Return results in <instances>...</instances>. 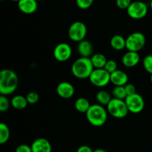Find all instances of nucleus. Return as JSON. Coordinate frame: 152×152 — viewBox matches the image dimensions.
I'll list each match as a JSON object with an SVG mask.
<instances>
[{
	"label": "nucleus",
	"mask_w": 152,
	"mask_h": 152,
	"mask_svg": "<svg viewBox=\"0 0 152 152\" xmlns=\"http://www.w3.org/2000/svg\"><path fill=\"white\" fill-rule=\"evenodd\" d=\"M94 0H76V3L79 8L86 10L89 8L93 4Z\"/></svg>",
	"instance_id": "26"
},
{
	"label": "nucleus",
	"mask_w": 152,
	"mask_h": 152,
	"mask_svg": "<svg viewBox=\"0 0 152 152\" xmlns=\"http://www.w3.org/2000/svg\"><path fill=\"white\" fill-rule=\"evenodd\" d=\"M88 79L94 86L105 87L111 82V74L104 68L94 69Z\"/></svg>",
	"instance_id": "7"
},
{
	"label": "nucleus",
	"mask_w": 152,
	"mask_h": 152,
	"mask_svg": "<svg viewBox=\"0 0 152 152\" xmlns=\"http://www.w3.org/2000/svg\"><path fill=\"white\" fill-rule=\"evenodd\" d=\"M10 138V130L5 123H0V144H4Z\"/></svg>",
	"instance_id": "22"
},
{
	"label": "nucleus",
	"mask_w": 152,
	"mask_h": 152,
	"mask_svg": "<svg viewBox=\"0 0 152 152\" xmlns=\"http://www.w3.org/2000/svg\"><path fill=\"white\" fill-rule=\"evenodd\" d=\"M132 3V0H116L117 6L122 10H127Z\"/></svg>",
	"instance_id": "29"
},
{
	"label": "nucleus",
	"mask_w": 152,
	"mask_h": 152,
	"mask_svg": "<svg viewBox=\"0 0 152 152\" xmlns=\"http://www.w3.org/2000/svg\"><path fill=\"white\" fill-rule=\"evenodd\" d=\"M15 152H32V149H31V146H29L26 144H22L17 146Z\"/></svg>",
	"instance_id": "31"
},
{
	"label": "nucleus",
	"mask_w": 152,
	"mask_h": 152,
	"mask_svg": "<svg viewBox=\"0 0 152 152\" xmlns=\"http://www.w3.org/2000/svg\"><path fill=\"white\" fill-rule=\"evenodd\" d=\"M9 106H10V103H9L8 99L4 95H1L0 96V111L4 112L8 109Z\"/></svg>",
	"instance_id": "28"
},
{
	"label": "nucleus",
	"mask_w": 152,
	"mask_h": 152,
	"mask_svg": "<svg viewBox=\"0 0 152 152\" xmlns=\"http://www.w3.org/2000/svg\"><path fill=\"white\" fill-rule=\"evenodd\" d=\"M96 99L99 105H108L110 101L111 100V95L108 92L105 91H99L96 93Z\"/></svg>",
	"instance_id": "21"
},
{
	"label": "nucleus",
	"mask_w": 152,
	"mask_h": 152,
	"mask_svg": "<svg viewBox=\"0 0 152 152\" xmlns=\"http://www.w3.org/2000/svg\"><path fill=\"white\" fill-rule=\"evenodd\" d=\"M31 146L32 152H51L52 151L50 142L45 138L36 139Z\"/></svg>",
	"instance_id": "13"
},
{
	"label": "nucleus",
	"mask_w": 152,
	"mask_h": 152,
	"mask_svg": "<svg viewBox=\"0 0 152 152\" xmlns=\"http://www.w3.org/2000/svg\"><path fill=\"white\" fill-rule=\"evenodd\" d=\"M104 69L106 70L110 74H112L114 71L118 70L117 69V63L114 60H112V59L108 60L107 61L106 64H105Z\"/></svg>",
	"instance_id": "25"
},
{
	"label": "nucleus",
	"mask_w": 152,
	"mask_h": 152,
	"mask_svg": "<svg viewBox=\"0 0 152 152\" xmlns=\"http://www.w3.org/2000/svg\"><path fill=\"white\" fill-rule=\"evenodd\" d=\"M90 59L95 69L104 68L107 61H108L106 56L102 53H95V54L92 55Z\"/></svg>",
	"instance_id": "17"
},
{
	"label": "nucleus",
	"mask_w": 152,
	"mask_h": 152,
	"mask_svg": "<svg viewBox=\"0 0 152 152\" xmlns=\"http://www.w3.org/2000/svg\"><path fill=\"white\" fill-rule=\"evenodd\" d=\"M28 102L26 97L22 95H16L12 98L11 105L15 109L22 110L25 108L28 105Z\"/></svg>",
	"instance_id": "19"
},
{
	"label": "nucleus",
	"mask_w": 152,
	"mask_h": 152,
	"mask_svg": "<svg viewBox=\"0 0 152 152\" xmlns=\"http://www.w3.org/2000/svg\"><path fill=\"white\" fill-rule=\"evenodd\" d=\"M108 112L115 118H123L129 114V111L125 100L113 98L107 105Z\"/></svg>",
	"instance_id": "4"
},
{
	"label": "nucleus",
	"mask_w": 152,
	"mask_h": 152,
	"mask_svg": "<svg viewBox=\"0 0 152 152\" xmlns=\"http://www.w3.org/2000/svg\"><path fill=\"white\" fill-rule=\"evenodd\" d=\"M142 65L145 71L152 74V55H148L144 58Z\"/></svg>",
	"instance_id": "24"
},
{
	"label": "nucleus",
	"mask_w": 152,
	"mask_h": 152,
	"mask_svg": "<svg viewBox=\"0 0 152 152\" xmlns=\"http://www.w3.org/2000/svg\"><path fill=\"white\" fill-rule=\"evenodd\" d=\"M68 34V37L72 41L80 42L86 38L87 34V27L83 22L77 21L70 25Z\"/></svg>",
	"instance_id": "6"
},
{
	"label": "nucleus",
	"mask_w": 152,
	"mask_h": 152,
	"mask_svg": "<svg viewBox=\"0 0 152 152\" xmlns=\"http://www.w3.org/2000/svg\"><path fill=\"white\" fill-rule=\"evenodd\" d=\"M112 94L114 96V98L123 99V100H125L126 98L127 97L124 86H115L112 91Z\"/></svg>",
	"instance_id": "23"
},
{
	"label": "nucleus",
	"mask_w": 152,
	"mask_h": 152,
	"mask_svg": "<svg viewBox=\"0 0 152 152\" xmlns=\"http://www.w3.org/2000/svg\"><path fill=\"white\" fill-rule=\"evenodd\" d=\"M150 7H151V9L152 10V0H151V1H150Z\"/></svg>",
	"instance_id": "34"
},
{
	"label": "nucleus",
	"mask_w": 152,
	"mask_h": 152,
	"mask_svg": "<svg viewBox=\"0 0 152 152\" xmlns=\"http://www.w3.org/2000/svg\"><path fill=\"white\" fill-rule=\"evenodd\" d=\"M18 7L23 13L32 14L37 11L38 2L37 0H19L18 1Z\"/></svg>",
	"instance_id": "12"
},
{
	"label": "nucleus",
	"mask_w": 152,
	"mask_h": 152,
	"mask_svg": "<svg viewBox=\"0 0 152 152\" xmlns=\"http://www.w3.org/2000/svg\"><path fill=\"white\" fill-rule=\"evenodd\" d=\"M1 1H3V0H1Z\"/></svg>",
	"instance_id": "38"
},
{
	"label": "nucleus",
	"mask_w": 152,
	"mask_h": 152,
	"mask_svg": "<svg viewBox=\"0 0 152 152\" xmlns=\"http://www.w3.org/2000/svg\"><path fill=\"white\" fill-rule=\"evenodd\" d=\"M124 87L126 92V94H127V96L135 94L137 93L136 87H135L133 84H129V83H128V84H126Z\"/></svg>",
	"instance_id": "30"
},
{
	"label": "nucleus",
	"mask_w": 152,
	"mask_h": 152,
	"mask_svg": "<svg viewBox=\"0 0 152 152\" xmlns=\"http://www.w3.org/2000/svg\"><path fill=\"white\" fill-rule=\"evenodd\" d=\"M77 50L81 57L89 58L93 53V46L88 40H83L78 42Z\"/></svg>",
	"instance_id": "16"
},
{
	"label": "nucleus",
	"mask_w": 152,
	"mask_h": 152,
	"mask_svg": "<svg viewBox=\"0 0 152 152\" xmlns=\"http://www.w3.org/2000/svg\"><path fill=\"white\" fill-rule=\"evenodd\" d=\"M94 70L90 58L80 57L75 60L71 66V72L77 79L84 80L89 78Z\"/></svg>",
	"instance_id": "2"
},
{
	"label": "nucleus",
	"mask_w": 152,
	"mask_h": 152,
	"mask_svg": "<svg viewBox=\"0 0 152 152\" xmlns=\"http://www.w3.org/2000/svg\"><path fill=\"white\" fill-rule=\"evenodd\" d=\"M72 55V49L68 43L58 44L53 50V56L57 61L61 62L68 61Z\"/></svg>",
	"instance_id": "10"
},
{
	"label": "nucleus",
	"mask_w": 152,
	"mask_h": 152,
	"mask_svg": "<svg viewBox=\"0 0 152 152\" xmlns=\"http://www.w3.org/2000/svg\"><path fill=\"white\" fill-rule=\"evenodd\" d=\"M26 99L28 100V104H31V105H34V104L37 103L39 100V96L37 92H30L26 96Z\"/></svg>",
	"instance_id": "27"
},
{
	"label": "nucleus",
	"mask_w": 152,
	"mask_h": 152,
	"mask_svg": "<svg viewBox=\"0 0 152 152\" xmlns=\"http://www.w3.org/2000/svg\"><path fill=\"white\" fill-rule=\"evenodd\" d=\"M93 152H108V151H105V150L104 149H102V148H97V149L94 150Z\"/></svg>",
	"instance_id": "33"
},
{
	"label": "nucleus",
	"mask_w": 152,
	"mask_h": 152,
	"mask_svg": "<svg viewBox=\"0 0 152 152\" xmlns=\"http://www.w3.org/2000/svg\"><path fill=\"white\" fill-rule=\"evenodd\" d=\"M125 102L129 112L133 114H139L144 109L145 107V101L143 97L137 93L131 96H128L125 99Z\"/></svg>",
	"instance_id": "9"
},
{
	"label": "nucleus",
	"mask_w": 152,
	"mask_h": 152,
	"mask_svg": "<svg viewBox=\"0 0 152 152\" xmlns=\"http://www.w3.org/2000/svg\"><path fill=\"white\" fill-rule=\"evenodd\" d=\"M140 55L137 52L128 51L122 58V63L127 68H133L140 62Z\"/></svg>",
	"instance_id": "14"
},
{
	"label": "nucleus",
	"mask_w": 152,
	"mask_h": 152,
	"mask_svg": "<svg viewBox=\"0 0 152 152\" xmlns=\"http://www.w3.org/2000/svg\"><path fill=\"white\" fill-rule=\"evenodd\" d=\"M146 39L142 33H132L126 39V48L129 51L138 52L143 48Z\"/></svg>",
	"instance_id": "5"
},
{
	"label": "nucleus",
	"mask_w": 152,
	"mask_h": 152,
	"mask_svg": "<svg viewBox=\"0 0 152 152\" xmlns=\"http://www.w3.org/2000/svg\"><path fill=\"white\" fill-rule=\"evenodd\" d=\"M129 77L127 74L121 70H117L111 74V83L115 86H125L128 84Z\"/></svg>",
	"instance_id": "15"
},
{
	"label": "nucleus",
	"mask_w": 152,
	"mask_h": 152,
	"mask_svg": "<svg viewBox=\"0 0 152 152\" xmlns=\"http://www.w3.org/2000/svg\"><path fill=\"white\" fill-rule=\"evenodd\" d=\"M11 1H17V2H18V1H19V0H11Z\"/></svg>",
	"instance_id": "36"
},
{
	"label": "nucleus",
	"mask_w": 152,
	"mask_h": 152,
	"mask_svg": "<svg viewBox=\"0 0 152 152\" xmlns=\"http://www.w3.org/2000/svg\"><path fill=\"white\" fill-rule=\"evenodd\" d=\"M150 80H151V83H152V74H151V77H150Z\"/></svg>",
	"instance_id": "35"
},
{
	"label": "nucleus",
	"mask_w": 152,
	"mask_h": 152,
	"mask_svg": "<svg viewBox=\"0 0 152 152\" xmlns=\"http://www.w3.org/2000/svg\"><path fill=\"white\" fill-rule=\"evenodd\" d=\"M37 1H42V0H37Z\"/></svg>",
	"instance_id": "37"
},
{
	"label": "nucleus",
	"mask_w": 152,
	"mask_h": 152,
	"mask_svg": "<svg viewBox=\"0 0 152 152\" xmlns=\"http://www.w3.org/2000/svg\"><path fill=\"white\" fill-rule=\"evenodd\" d=\"M148 5L142 1H132L127 10L129 17L134 19H141L145 17L148 13Z\"/></svg>",
	"instance_id": "8"
},
{
	"label": "nucleus",
	"mask_w": 152,
	"mask_h": 152,
	"mask_svg": "<svg viewBox=\"0 0 152 152\" xmlns=\"http://www.w3.org/2000/svg\"><path fill=\"white\" fill-rule=\"evenodd\" d=\"M111 48L116 50H122L126 48V39L121 35H114L110 40Z\"/></svg>",
	"instance_id": "18"
},
{
	"label": "nucleus",
	"mask_w": 152,
	"mask_h": 152,
	"mask_svg": "<svg viewBox=\"0 0 152 152\" xmlns=\"http://www.w3.org/2000/svg\"><path fill=\"white\" fill-rule=\"evenodd\" d=\"M91 105L90 104L89 101L84 97H80L77 99L74 103V107H75L76 110L80 113H85V114H86Z\"/></svg>",
	"instance_id": "20"
},
{
	"label": "nucleus",
	"mask_w": 152,
	"mask_h": 152,
	"mask_svg": "<svg viewBox=\"0 0 152 152\" xmlns=\"http://www.w3.org/2000/svg\"><path fill=\"white\" fill-rule=\"evenodd\" d=\"M86 115L89 123L95 127H100L103 126L108 119L107 111L99 104H94L91 105Z\"/></svg>",
	"instance_id": "3"
},
{
	"label": "nucleus",
	"mask_w": 152,
	"mask_h": 152,
	"mask_svg": "<svg viewBox=\"0 0 152 152\" xmlns=\"http://www.w3.org/2000/svg\"><path fill=\"white\" fill-rule=\"evenodd\" d=\"M74 88L73 85L68 82H62L56 87V93L63 99H69L74 94Z\"/></svg>",
	"instance_id": "11"
},
{
	"label": "nucleus",
	"mask_w": 152,
	"mask_h": 152,
	"mask_svg": "<svg viewBox=\"0 0 152 152\" xmlns=\"http://www.w3.org/2000/svg\"><path fill=\"white\" fill-rule=\"evenodd\" d=\"M19 78L16 73L10 69H3L0 72V93L1 95H10L16 90Z\"/></svg>",
	"instance_id": "1"
},
{
	"label": "nucleus",
	"mask_w": 152,
	"mask_h": 152,
	"mask_svg": "<svg viewBox=\"0 0 152 152\" xmlns=\"http://www.w3.org/2000/svg\"><path fill=\"white\" fill-rule=\"evenodd\" d=\"M94 151L91 149L88 145H81L77 148V152H93Z\"/></svg>",
	"instance_id": "32"
}]
</instances>
